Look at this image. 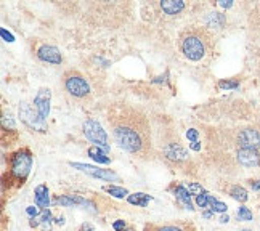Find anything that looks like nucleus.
Here are the masks:
<instances>
[{"label":"nucleus","mask_w":260,"mask_h":231,"mask_svg":"<svg viewBox=\"0 0 260 231\" xmlns=\"http://www.w3.org/2000/svg\"><path fill=\"white\" fill-rule=\"evenodd\" d=\"M108 122L111 125L116 143L127 153L143 156L151 148V130L148 119L132 108H119L109 113Z\"/></svg>","instance_id":"1"},{"label":"nucleus","mask_w":260,"mask_h":231,"mask_svg":"<svg viewBox=\"0 0 260 231\" xmlns=\"http://www.w3.org/2000/svg\"><path fill=\"white\" fill-rule=\"evenodd\" d=\"M209 45H211V37L204 29H189L180 40L183 55L191 61L203 59L209 52Z\"/></svg>","instance_id":"2"},{"label":"nucleus","mask_w":260,"mask_h":231,"mask_svg":"<svg viewBox=\"0 0 260 231\" xmlns=\"http://www.w3.org/2000/svg\"><path fill=\"white\" fill-rule=\"evenodd\" d=\"M32 169V153L27 148L16 151L10 159V174L18 183H24Z\"/></svg>","instance_id":"3"},{"label":"nucleus","mask_w":260,"mask_h":231,"mask_svg":"<svg viewBox=\"0 0 260 231\" xmlns=\"http://www.w3.org/2000/svg\"><path fill=\"white\" fill-rule=\"evenodd\" d=\"M82 128H84V135L90 140V142L95 143V146L102 148L106 154L109 153V149L111 148H109V143H108V135L96 120H93V119L85 120Z\"/></svg>","instance_id":"4"},{"label":"nucleus","mask_w":260,"mask_h":231,"mask_svg":"<svg viewBox=\"0 0 260 231\" xmlns=\"http://www.w3.org/2000/svg\"><path fill=\"white\" fill-rule=\"evenodd\" d=\"M235 143L238 149H254L260 151V127H244L238 130Z\"/></svg>","instance_id":"5"},{"label":"nucleus","mask_w":260,"mask_h":231,"mask_svg":"<svg viewBox=\"0 0 260 231\" xmlns=\"http://www.w3.org/2000/svg\"><path fill=\"white\" fill-rule=\"evenodd\" d=\"M64 87L69 92V95H73L76 98H84L90 93V85L79 73H68L64 76Z\"/></svg>","instance_id":"6"},{"label":"nucleus","mask_w":260,"mask_h":231,"mask_svg":"<svg viewBox=\"0 0 260 231\" xmlns=\"http://www.w3.org/2000/svg\"><path fill=\"white\" fill-rule=\"evenodd\" d=\"M19 117H21V120L27 127L39 130V132H45V130H47L45 120L41 117V114L37 113L36 106L32 108V105L21 103V106H19Z\"/></svg>","instance_id":"7"},{"label":"nucleus","mask_w":260,"mask_h":231,"mask_svg":"<svg viewBox=\"0 0 260 231\" xmlns=\"http://www.w3.org/2000/svg\"><path fill=\"white\" fill-rule=\"evenodd\" d=\"M69 166L81 170V172L93 177V178H100V180H106V182H111V180H117V175L113 172V170L108 169H100L95 166H88V164H81V162H69Z\"/></svg>","instance_id":"8"},{"label":"nucleus","mask_w":260,"mask_h":231,"mask_svg":"<svg viewBox=\"0 0 260 231\" xmlns=\"http://www.w3.org/2000/svg\"><path fill=\"white\" fill-rule=\"evenodd\" d=\"M50 100H52V92H50V88H41L34 98V106L44 120L50 114Z\"/></svg>","instance_id":"9"},{"label":"nucleus","mask_w":260,"mask_h":231,"mask_svg":"<svg viewBox=\"0 0 260 231\" xmlns=\"http://www.w3.org/2000/svg\"><path fill=\"white\" fill-rule=\"evenodd\" d=\"M236 160L239 166L246 169H254L260 166V153L254 151V149H238Z\"/></svg>","instance_id":"10"},{"label":"nucleus","mask_w":260,"mask_h":231,"mask_svg":"<svg viewBox=\"0 0 260 231\" xmlns=\"http://www.w3.org/2000/svg\"><path fill=\"white\" fill-rule=\"evenodd\" d=\"M37 56L39 59H42V61L50 64H59L63 61V56L59 53V50L53 45H42L37 50Z\"/></svg>","instance_id":"11"},{"label":"nucleus","mask_w":260,"mask_h":231,"mask_svg":"<svg viewBox=\"0 0 260 231\" xmlns=\"http://www.w3.org/2000/svg\"><path fill=\"white\" fill-rule=\"evenodd\" d=\"M164 154H166L167 159L174 160V162H182V160L188 159V151L183 146H180L178 142L166 145L164 146Z\"/></svg>","instance_id":"12"},{"label":"nucleus","mask_w":260,"mask_h":231,"mask_svg":"<svg viewBox=\"0 0 260 231\" xmlns=\"http://www.w3.org/2000/svg\"><path fill=\"white\" fill-rule=\"evenodd\" d=\"M55 206H63V207H73V206H85L87 199L76 196V194H64V196H58L53 199Z\"/></svg>","instance_id":"13"},{"label":"nucleus","mask_w":260,"mask_h":231,"mask_svg":"<svg viewBox=\"0 0 260 231\" xmlns=\"http://www.w3.org/2000/svg\"><path fill=\"white\" fill-rule=\"evenodd\" d=\"M172 193H174V196H175V199L178 201V203L185 206V209L194 210V207H193V204H191V193L188 191L186 186H183V185H177V186L172 189Z\"/></svg>","instance_id":"14"},{"label":"nucleus","mask_w":260,"mask_h":231,"mask_svg":"<svg viewBox=\"0 0 260 231\" xmlns=\"http://www.w3.org/2000/svg\"><path fill=\"white\" fill-rule=\"evenodd\" d=\"M34 199H36L37 207H41L44 210L48 209V206H50V196H48V188H47V185H39L36 188Z\"/></svg>","instance_id":"15"},{"label":"nucleus","mask_w":260,"mask_h":231,"mask_svg":"<svg viewBox=\"0 0 260 231\" xmlns=\"http://www.w3.org/2000/svg\"><path fill=\"white\" fill-rule=\"evenodd\" d=\"M183 8H185V4L182 0H162L161 2V10L169 16L180 13Z\"/></svg>","instance_id":"16"},{"label":"nucleus","mask_w":260,"mask_h":231,"mask_svg":"<svg viewBox=\"0 0 260 231\" xmlns=\"http://www.w3.org/2000/svg\"><path fill=\"white\" fill-rule=\"evenodd\" d=\"M87 154L92 157L95 162H98V164H109V162H111V159L108 157V154L103 151L102 148H98V146H90L87 149Z\"/></svg>","instance_id":"17"},{"label":"nucleus","mask_w":260,"mask_h":231,"mask_svg":"<svg viewBox=\"0 0 260 231\" xmlns=\"http://www.w3.org/2000/svg\"><path fill=\"white\" fill-rule=\"evenodd\" d=\"M128 204L137 206V207H146L149 204V201H153V197L149 194L145 193H134V194H128L127 196Z\"/></svg>","instance_id":"18"},{"label":"nucleus","mask_w":260,"mask_h":231,"mask_svg":"<svg viewBox=\"0 0 260 231\" xmlns=\"http://www.w3.org/2000/svg\"><path fill=\"white\" fill-rule=\"evenodd\" d=\"M225 23H226V18H225V15H222L220 12H212V13H209L207 18H206V24L209 27L220 29V27L225 26Z\"/></svg>","instance_id":"19"},{"label":"nucleus","mask_w":260,"mask_h":231,"mask_svg":"<svg viewBox=\"0 0 260 231\" xmlns=\"http://www.w3.org/2000/svg\"><path fill=\"white\" fill-rule=\"evenodd\" d=\"M230 196H232L233 199H236V201H239V203H246V201L249 199L247 191L239 185H235V186L230 188Z\"/></svg>","instance_id":"20"},{"label":"nucleus","mask_w":260,"mask_h":231,"mask_svg":"<svg viewBox=\"0 0 260 231\" xmlns=\"http://www.w3.org/2000/svg\"><path fill=\"white\" fill-rule=\"evenodd\" d=\"M106 193H109L111 196H114V197H117V199H124L127 194H128V191L125 188H122V186H116V185H108V186H105L103 188Z\"/></svg>","instance_id":"21"},{"label":"nucleus","mask_w":260,"mask_h":231,"mask_svg":"<svg viewBox=\"0 0 260 231\" xmlns=\"http://www.w3.org/2000/svg\"><path fill=\"white\" fill-rule=\"evenodd\" d=\"M209 209L212 210V212H218V214H223L226 212V204L222 203V201H218L217 197L214 196H209Z\"/></svg>","instance_id":"22"},{"label":"nucleus","mask_w":260,"mask_h":231,"mask_svg":"<svg viewBox=\"0 0 260 231\" xmlns=\"http://www.w3.org/2000/svg\"><path fill=\"white\" fill-rule=\"evenodd\" d=\"M236 217H238V220H241V222H251V220H252V212L246 206H241V207L238 209Z\"/></svg>","instance_id":"23"},{"label":"nucleus","mask_w":260,"mask_h":231,"mask_svg":"<svg viewBox=\"0 0 260 231\" xmlns=\"http://www.w3.org/2000/svg\"><path fill=\"white\" fill-rule=\"evenodd\" d=\"M2 127H4V130H7V128H10V130H15L16 128V125H15V120H13V117H12V114L10 113H4V117H2Z\"/></svg>","instance_id":"24"},{"label":"nucleus","mask_w":260,"mask_h":231,"mask_svg":"<svg viewBox=\"0 0 260 231\" xmlns=\"http://www.w3.org/2000/svg\"><path fill=\"white\" fill-rule=\"evenodd\" d=\"M186 189H188V191L191 193V194H194L196 197H198L199 194H203V193L206 191V189H204L201 185H199V183H194V182H189V183L186 185Z\"/></svg>","instance_id":"25"},{"label":"nucleus","mask_w":260,"mask_h":231,"mask_svg":"<svg viewBox=\"0 0 260 231\" xmlns=\"http://www.w3.org/2000/svg\"><path fill=\"white\" fill-rule=\"evenodd\" d=\"M238 87H239L238 80H220L218 82V88H222V90H235Z\"/></svg>","instance_id":"26"},{"label":"nucleus","mask_w":260,"mask_h":231,"mask_svg":"<svg viewBox=\"0 0 260 231\" xmlns=\"http://www.w3.org/2000/svg\"><path fill=\"white\" fill-rule=\"evenodd\" d=\"M209 194L207 191H204L203 194H199L198 197H196V204H198V207H201V209H206V207H209Z\"/></svg>","instance_id":"27"},{"label":"nucleus","mask_w":260,"mask_h":231,"mask_svg":"<svg viewBox=\"0 0 260 231\" xmlns=\"http://www.w3.org/2000/svg\"><path fill=\"white\" fill-rule=\"evenodd\" d=\"M154 231H188L185 226H178V225H166V226H157Z\"/></svg>","instance_id":"28"},{"label":"nucleus","mask_w":260,"mask_h":231,"mask_svg":"<svg viewBox=\"0 0 260 231\" xmlns=\"http://www.w3.org/2000/svg\"><path fill=\"white\" fill-rule=\"evenodd\" d=\"M41 223L42 225H47V226L52 223V212H50L48 209L42 212V215H41Z\"/></svg>","instance_id":"29"},{"label":"nucleus","mask_w":260,"mask_h":231,"mask_svg":"<svg viewBox=\"0 0 260 231\" xmlns=\"http://www.w3.org/2000/svg\"><path fill=\"white\" fill-rule=\"evenodd\" d=\"M186 138L191 143H194V142H198V138H199V132H198L196 128H188L186 130Z\"/></svg>","instance_id":"30"},{"label":"nucleus","mask_w":260,"mask_h":231,"mask_svg":"<svg viewBox=\"0 0 260 231\" xmlns=\"http://www.w3.org/2000/svg\"><path fill=\"white\" fill-rule=\"evenodd\" d=\"M0 36H2V39L4 40H7V42H13V40H15V37L12 36V34H10L8 31H7V29H0Z\"/></svg>","instance_id":"31"},{"label":"nucleus","mask_w":260,"mask_h":231,"mask_svg":"<svg viewBox=\"0 0 260 231\" xmlns=\"http://www.w3.org/2000/svg\"><path fill=\"white\" fill-rule=\"evenodd\" d=\"M113 229L114 231H124L125 229V222H124V220H117V222L113 223Z\"/></svg>","instance_id":"32"},{"label":"nucleus","mask_w":260,"mask_h":231,"mask_svg":"<svg viewBox=\"0 0 260 231\" xmlns=\"http://www.w3.org/2000/svg\"><path fill=\"white\" fill-rule=\"evenodd\" d=\"M26 212H27V215L31 217V218H36V217L39 215V209L34 207V206H29V207L26 209Z\"/></svg>","instance_id":"33"},{"label":"nucleus","mask_w":260,"mask_h":231,"mask_svg":"<svg viewBox=\"0 0 260 231\" xmlns=\"http://www.w3.org/2000/svg\"><path fill=\"white\" fill-rule=\"evenodd\" d=\"M249 185H251V188L255 189V191H260V180H254V182H249Z\"/></svg>","instance_id":"34"},{"label":"nucleus","mask_w":260,"mask_h":231,"mask_svg":"<svg viewBox=\"0 0 260 231\" xmlns=\"http://www.w3.org/2000/svg\"><path fill=\"white\" fill-rule=\"evenodd\" d=\"M81 231H95V229H93V226L90 225L88 222H85V223H82V226H81Z\"/></svg>","instance_id":"35"},{"label":"nucleus","mask_w":260,"mask_h":231,"mask_svg":"<svg viewBox=\"0 0 260 231\" xmlns=\"http://www.w3.org/2000/svg\"><path fill=\"white\" fill-rule=\"evenodd\" d=\"M218 5L222 8H230L233 5V2H230V0H222V2H218Z\"/></svg>","instance_id":"36"},{"label":"nucleus","mask_w":260,"mask_h":231,"mask_svg":"<svg viewBox=\"0 0 260 231\" xmlns=\"http://www.w3.org/2000/svg\"><path fill=\"white\" fill-rule=\"evenodd\" d=\"M189 146H191L193 151H201V143H199V142H194V143H191Z\"/></svg>","instance_id":"37"},{"label":"nucleus","mask_w":260,"mask_h":231,"mask_svg":"<svg viewBox=\"0 0 260 231\" xmlns=\"http://www.w3.org/2000/svg\"><path fill=\"white\" fill-rule=\"evenodd\" d=\"M55 223H58V225H64V217L61 215V217H58L56 220H55Z\"/></svg>","instance_id":"38"},{"label":"nucleus","mask_w":260,"mask_h":231,"mask_svg":"<svg viewBox=\"0 0 260 231\" xmlns=\"http://www.w3.org/2000/svg\"><path fill=\"white\" fill-rule=\"evenodd\" d=\"M228 220H230L228 215H222V217H220V222H222V223H228Z\"/></svg>","instance_id":"39"},{"label":"nucleus","mask_w":260,"mask_h":231,"mask_svg":"<svg viewBox=\"0 0 260 231\" xmlns=\"http://www.w3.org/2000/svg\"><path fill=\"white\" fill-rule=\"evenodd\" d=\"M203 215H204V218H211V217L214 215V212H212V210H211V212H204Z\"/></svg>","instance_id":"40"},{"label":"nucleus","mask_w":260,"mask_h":231,"mask_svg":"<svg viewBox=\"0 0 260 231\" xmlns=\"http://www.w3.org/2000/svg\"><path fill=\"white\" fill-rule=\"evenodd\" d=\"M124 231H134V228H128V229H124Z\"/></svg>","instance_id":"41"}]
</instances>
